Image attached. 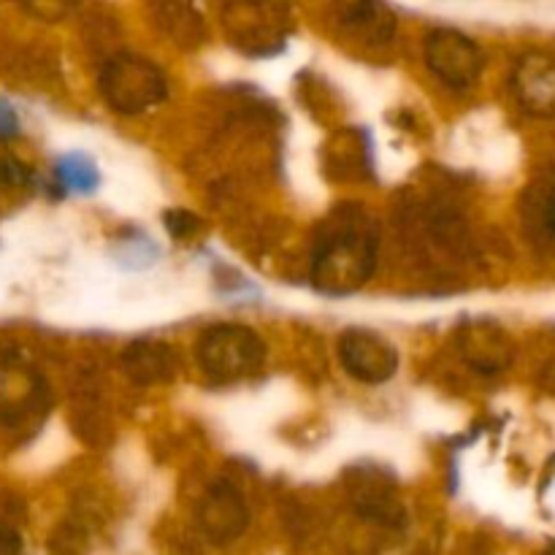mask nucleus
Instances as JSON below:
<instances>
[{"mask_svg":"<svg viewBox=\"0 0 555 555\" xmlns=\"http://www.w3.org/2000/svg\"><path fill=\"white\" fill-rule=\"evenodd\" d=\"M122 369L135 385L168 383L177 374V352L160 341H135L122 352Z\"/></svg>","mask_w":555,"mask_h":555,"instance_id":"obj_10","label":"nucleus"},{"mask_svg":"<svg viewBox=\"0 0 555 555\" xmlns=\"http://www.w3.org/2000/svg\"><path fill=\"white\" fill-rule=\"evenodd\" d=\"M513 92L526 114L540 119L555 117V54L529 52L515 63Z\"/></svg>","mask_w":555,"mask_h":555,"instance_id":"obj_6","label":"nucleus"},{"mask_svg":"<svg viewBox=\"0 0 555 555\" xmlns=\"http://www.w3.org/2000/svg\"><path fill=\"white\" fill-rule=\"evenodd\" d=\"M339 361L358 383L383 385L399 369V352L377 331L350 328L339 339Z\"/></svg>","mask_w":555,"mask_h":555,"instance_id":"obj_5","label":"nucleus"},{"mask_svg":"<svg viewBox=\"0 0 555 555\" xmlns=\"http://www.w3.org/2000/svg\"><path fill=\"white\" fill-rule=\"evenodd\" d=\"M20 133V117L5 98H0V141L14 139Z\"/></svg>","mask_w":555,"mask_h":555,"instance_id":"obj_14","label":"nucleus"},{"mask_svg":"<svg viewBox=\"0 0 555 555\" xmlns=\"http://www.w3.org/2000/svg\"><path fill=\"white\" fill-rule=\"evenodd\" d=\"M547 228H551V233L555 236V193H553L551 204H547Z\"/></svg>","mask_w":555,"mask_h":555,"instance_id":"obj_16","label":"nucleus"},{"mask_svg":"<svg viewBox=\"0 0 555 555\" xmlns=\"http://www.w3.org/2000/svg\"><path fill=\"white\" fill-rule=\"evenodd\" d=\"M377 266V228L363 211H341L320 233L312 258V282L328 296H350Z\"/></svg>","mask_w":555,"mask_h":555,"instance_id":"obj_1","label":"nucleus"},{"mask_svg":"<svg viewBox=\"0 0 555 555\" xmlns=\"http://www.w3.org/2000/svg\"><path fill=\"white\" fill-rule=\"evenodd\" d=\"M54 173H57V184L65 193L90 195L101 184V173H98L95 160L90 155H81V152H70V155L60 157L57 166H54Z\"/></svg>","mask_w":555,"mask_h":555,"instance_id":"obj_12","label":"nucleus"},{"mask_svg":"<svg viewBox=\"0 0 555 555\" xmlns=\"http://www.w3.org/2000/svg\"><path fill=\"white\" fill-rule=\"evenodd\" d=\"M198 526L217 545L238 540L249 526V507L238 488L231 482L211 486L198 504Z\"/></svg>","mask_w":555,"mask_h":555,"instance_id":"obj_7","label":"nucleus"},{"mask_svg":"<svg viewBox=\"0 0 555 555\" xmlns=\"http://www.w3.org/2000/svg\"><path fill=\"white\" fill-rule=\"evenodd\" d=\"M195 361L209 383L233 385L263 369L266 345L247 325L222 323L201 334Z\"/></svg>","mask_w":555,"mask_h":555,"instance_id":"obj_2","label":"nucleus"},{"mask_svg":"<svg viewBox=\"0 0 555 555\" xmlns=\"http://www.w3.org/2000/svg\"><path fill=\"white\" fill-rule=\"evenodd\" d=\"M22 5L41 20H60L74 9L76 0H22Z\"/></svg>","mask_w":555,"mask_h":555,"instance_id":"obj_13","label":"nucleus"},{"mask_svg":"<svg viewBox=\"0 0 555 555\" xmlns=\"http://www.w3.org/2000/svg\"><path fill=\"white\" fill-rule=\"evenodd\" d=\"M345 25L366 43H385L393 36L396 16L383 0H358L347 11Z\"/></svg>","mask_w":555,"mask_h":555,"instance_id":"obj_11","label":"nucleus"},{"mask_svg":"<svg viewBox=\"0 0 555 555\" xmlns=\"http://www.w3.org/2000/svg\"><path fill=\"white\" fill-rule=\"evenodd\" d=\"M426 65L453 90H466L480 79L486 68V52L466 33L453 27H437L423 43Z\"/></svg>","mask_w":555,"mask_h":555,"instance_id":"obj_4","label":"nucleus"},{"mask_svg":"<svg viewBox=\"0 0 555 555\" xmlns=\"http://www.w3.org/2000/svg\"><path fill=\"white\" fill-rule=\"evenodd\" d=\"M47 401V385L33 369L0 363V421L16 423Z\"/></svg>","mask_w":555,"mask_h":555,"instance_id":"obj_8","label":"nucleus"},{"mask_svg":"<svg viewBox=\"0 0 555 555\" xmlns=\"http://www.w3.org/2000/svg\"><path fill=\"white\" fill-rule=\"evenodd\" d=\"M459 345L464 361L480 374H499L502 369L509 366V358H513L507 336L493 323H486V320L466 325Z\"/></svg>","mask_w":555,"mask_h":555,"instance_id":"obj_9","label":"nucleus"},{"mask_svg":"<svg viewBox=\"0 0 555 555\" xmlns=\"http://www.w3.org/2000/svg\"><path fill=\"white\" fill-rule=\"evenodd\" d=\"M103 101L122 117H135L160 106L168 98V79L152 60L141 54H117L101 70Z\"/></svg>","mask_w":555,"mask_h":555,"instance_id":"obj_3","label":"nucleus"},{"mask_svg":"<svg viewBox=\"0 0 555 555\" xmlns=\"http://www.w3.org/2000/svg\"><path fill=\"white\" fill-rule=\"evenodd\" d=\"M166 225L171 228L177 236H188L195 228V217L184 215V211H171V215H166Z\"/></svg>","mask_w":555,"mask_h":555,"instance_id":"obj_15","label":"nucleus"}]
</instances>
